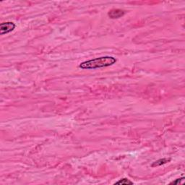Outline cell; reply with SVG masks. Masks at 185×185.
<instances>
[{
    "instance_id": "cell-1",
    "label": "cell",
    "mask_w": 185,
    "mask_h": 185,
    "mask_svg": "<svg viewBox=\"0 0 185 185\" xmlns=\"http://www.w3.org/2000/svg\"><path fill=\"white\" fill-rule=\"evenodd\" d=\"M116 62H117L116 58L113 57V56H106L80 63L79 67L82 69V70H95V69L98 68L107 67L112 66Z\"/></svg>"
},
{
    "instance_id": "cell-2",
    "label": "cell",
    "mask_w": 185,
    "mask_h": 185,
    "mask_svg": "<svg viewBox=\"0 0 185 185\" xmlns=\"http://www.w3.org/2000/svg\"><path fill=\"white\" fill-rule=\"evenodd\" d=\"M15 28V24L12 22L3 23L0 25V31L2 35L7 34Z\"/></svg>"
},
{
    "instance_id": "cell-3",
    "label": "cell",
    "mask_w": 185,
    "mask_h": 185,
    "mask_svg": "<svg viewBox=\"0 0 185 185\" xmlns=\"http://www.w3.org/2000/svg\"><path fill=\"white\" fill-rule=\"evenodd\" d=\"M126 12L125 10L120 9H111L108 13V15L110 18L111 19H117L119 18V17H122L125 15Z\"/></svg>"
},
{
    "instance_id": "cell-4",
    "label": "cell",
    "mask_w": 185,
    "mask_h": 185,
    "mask_svg": "<svg viewBox=\"0 0 185 185\" xmlns=\"http://www.w3.org/2000/svg\"><path fill=\"white\" fill-rule=\"evenodd\" d=\"M171 161L170 158H162V159H159V160L155 161V162L153 163V164L151 165L152 167H155V166H160L161 165L166 164V163H169V161Z\"/></svg>"
},
{
    "instance_id": "cell-5",
    "label": "cell",
    "mask_w": 185,
    "mask_h": 185,
    "mask_svg": "<svg viewBox=\"0 0 185 185\" xmlns=\"http://www.w3.org/2000/svg\"><path fill=\"white\" fill-rule=\"evenodd\" d=\"M134 184V183L132 182H131V181L129 180H128V179H127V178H124V179H122V180L118 181V182H116L114 184H125V185H127V184Z\"/></svg>"
},
{
    "instance_id": "cell-6",
    "label": "cell",
    "mask_w": 185,
    "mask_h": 185,
    "mask_svg": "<svg viewBox=\"0 0 185 185\" xmlns=\"http://www.w3.org/2000/svg\"><path fill=\"white\" fill-rule=\"evenodd\" d=\"M184 180V177H182V178H181V179H177V180L174 181V182H171V184H179V183H181V182H182V181Z\"/></svg>"
}]
</instances>
